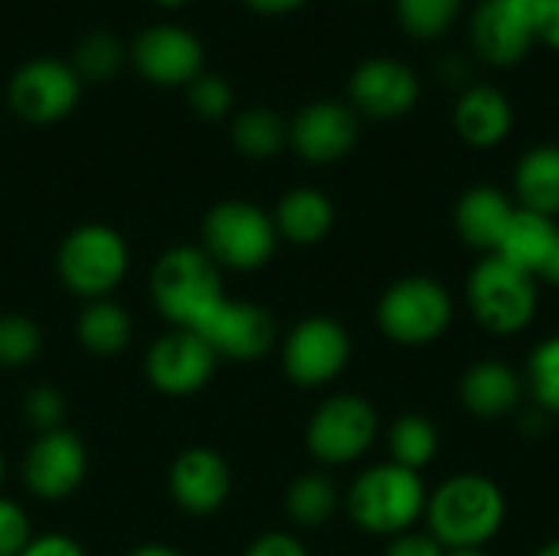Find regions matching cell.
<instances>
[{"label":"cell","mask_w":559,"mask_h":556,"mask_svg":"<svg viewBox=\"0 0 559 556\" xmlns=\"http://www.w3.org/2000/svg\"><path fill=\"white\" fill-rule=\"evenodd\" d=\"M337 485L324 472H305L285 492V511L298 528H321L337 514Z\"/></svg>","instance_id":"obj_27"},{"label":"cell","mask_w":559,"mask_h":556,"mask_svg":"<svg viewBox=\"0 0 559 556\" xmlns=\"http://www.w3.org/2000/svg\"><path fill=\"white\" fill-rule=\"evenodd\" d=\"M518 206L557 220L559 213V144L531 147L514 170Z\"/></svg>","instance_id":"obj_24"},{"label":"cell","mask_w":559,"mask_h":556,"mask_svg":"<svg viewBox=\"0 0 559 556\" xmlns=\"http://www.w3.org/2000/svg\"><path fill=\"white\" fill-rule=\"evenodd\" d=\"M134 324L131 315L111 301V298H98V301H85L79 321H75V338L79 344L95 354V357H115L131 344Z\"/></svg>","instance_id":"obj_25"},{"label":"cell","mask_w":559,"mask_h":556,"mask_svg":"<svg viewBox=\"0 0 559 556\" xmlns=\"http://www.w3.org/2000/svg\"><path fill=\"white\" fill-rule=\"evenodd\" d=\"M386 446H390V462L423 472L439 456V429L423 413H403L393 419L386 433Z\"/></svg>","instance_id":"obj_26"},{"label":"cell","mask_w":559,"mask_h":556,"mask_svg":"<svg viewBox=\"0 0 559 556\" xmlns=\"http://www.w3.org/2000/svg\"><path fill=\"white\" fill-rule=\"evenodd\" d=\"M200 334L216 357L226 360H259L275 347L278 328L269 308L255 301H229L226 295L190 328Z\"/></svg>","instance_id":"obj_10"},{"label":"cell","mask_w":559,"mask_h":556,"mask_svg":"<svg viewBox=\"0 0 559 556\" xmlns=\"http://www.w3.org/2000/svg\"><path fill=\"white\" fill-rule=\"evenodd\" d=\"M131 252L118 229L105 223H85L75 226L56 252V272L66 292H72L82 301L108 298L124 272H128Z\"/></svg>","instance_id":"obj_6"},{"label":"cell","mask_w":559,"mask_h":556,"mask_svg":"<svg viewBox=\"0 0 559 556\" xmlns=\"http://www.w3.org/2000/svg\"><path fill=\"white\" fill-rule=\"evenodd\" d=\"M29 541H33L29 514L16 501L0 498V556H20Z\"/></svg>","instance_id":"obj_35"},{"label":"cell","mask_w":559,"mask_h":556,"mask_svg":"<svg viewBox=\"0 0 559 556\" xmlns=\"http://www.w3.org/2000/svg\"><path fill=\"white\" fill-rule=\"evenodd\" d=\"M233 144L246 157H275L288 144V125L272 108H249L233 121Z\"/></svg>","instance_id":"obj_28"},{"label":"cell","mask_w":559,"mask_h":556,"mask_svg":"<svg viewBox=\"0 0 559 556\" xmlns=\"http://www.w3.org/2000/svg\"><path fill=\"white\" fill-rule=\"evenodd\" d=\"M190 105L200 118H210V121L226 118L233 108V85L216 72H200L190 82Z\"/></svg>","instance_id":"obj_33"},{"label":"cell","mask_w":559,"mask_h":556,"mask_svg":"<svg viewBox=\"0 0 559 556\" xmlns=\"http://www.w3.org/2000/svg\"><path fill=\"white\" fill-rule=\"evenodd\" d=\"M524 397V377L495 357L475 360L462 380H459V400L462 406L478 419H504L521 406Z\"/></svg>","instance_id":"obj_19"},{"label":"cell","mask_w":559,"mask_h":556,"mask_svg":"<svg viewBox=\"0 0 559 556\" xmlns=\"http://www.w3.org/2000/svg\"><path fill=\"white\" fill-rule=\"evenodd\" d=\"M524 390L534 397L540 413L559 416V334L531 351L524 367Z\"/></svg>","instance_id":"obj_29"},{"label":"cell","mask_w":559,"mask_h":556,"mask_svg":"<svg viewBox=\"0 0 559 556\" xmlns=\"http://www.w3.org/2000/svg\"><path fill=\"white\" fill-rule=\"evenodd\" d=\"M121 43L115 33H105V29H95L88 36H82V43L75 46V56H72V69L79 79H111L118 69H121Z\"/></svg>","instance_id":"obj_31"},{"label":"cell","mask_w":559,"mask_h":556,"mask_svg":"<svg viewBox=\"0 0 559 556\" xmlns=\"http://www.w3.org/2000/svg\"><path fill=\"white\" fill-rule=\"evenodd\" d=\"M151 298L174 328L190 331L223 298L219 265L203 246H174L151 272Z\"/></svg>","instance_id":"obj_3"},{"label":"cell","mask_w":559,"mask_h":556,"mask_svg":"<svg viewBox=\"0 0 559 556\" xmlns=\"http://www.w3.org/2000/svg\"><path fill=\"white\" fill-rule=\"evenodd\" d=\"M0 485H3V456H0Z\"/></svg>","instance_id":"obj_46"},{"label":"cell","mask_w":559,"mask_h":556,"mask_svg":"<svg viewBox=\"0 0 559 556\" xmlns=\"http://www.w3.org/2000/svg\"><path fill=\"white\" fill-rule=\"evenodd\" d=\"M246 3L259 13H288V10L301 7L305 0H246Z\"/></svg>","instance_id":"obj_40"},{"label":"cell","mask_w":559,"mask_h":556,"mask_svg":"<svg viewBox=\"0 0 559 556\" xmlns=\"http://www.w3.org/2000/svg\"><path fill=\"white\" fill-rule=\"evenodd\" d=\"M200 236H203V252L219 269H233V272H255L269 265L278 246L275 220L249 200L216 203L203 216Z\"/></svg>","instance_id":"obj_7"},{"label":"cell","mask_w":559,"mask_h":556,"mask_svg":"<svg viewBox=\"0 0 559 556\" xmlns=\"http://www.w3.org/2000/svg\"><path fill=\"white\" fill-rule=\"evenodd\" d=\"M383 556H445V547L429 531H406L390 537Z\"/></svg>","instance_id":"obj_36"},{"label":"cell","mask_w":559,"mask_h":556,"mask_svg":"<svg viewBox=\"0 0 559 556\" xmlns=\"http://www.w3.org/2000/svg\"><path fill=\"white\" fill-rule=\"evenodd\" d=\"M216 360L219 357L200 334L174 328L147 347L144 377L164 397H193L213 380Z\"/></svg>","instance_id":"obj_11"},{"label":"cell","mask_w":559,"mask_h":556,"mask_svg":"<svg viewBox=\"0 0 559 556\" xmlns=\"http://www.w3.org/2000/svg\"><path fill=\"white\" fill-rule=\"evenodd\" d=\"M246 556H308V547L295 537V534H285V531H272V534H262L249 544Z\"/></svg>","instance_id":"obj_37"},{"label":"cell","mask_w":559,"mask_h":556,"mask_svg":"<svg viewBox=\"0 0 559 556\" xmlns=\"http://www.w3.org/2000/svg\"><path fill=\"white\" fill-rule=\"evenodd\" d=\"M167 488L180 511L206 518V514H216L229 501L233 472H229V462L216 449L190 446L174 459L167 472Z\"/></svg>","instance_id":"obj_15"},{"label":"cell","mask_w":559,"mask_h":556,"mask_svg":"<svg viewBox=\"0 0 559 556\" xmlns=\"http://www.w3.org/2000/svg\"><path fill=\"white\" fill-rule=\"evenodd\" d=\"M354 344L337 318L311 315L298 321L282 344V367L298 387H324L344 374Z\"/></svg>","instance_id":"obj_9"},{"label":"cell","mask_w":559,"mask_h":556,"mask_svg":"<svg viewBox=\"0 0 559 556\" xmlns=\"http://www.w3.org/2000/svg\"><path fill=\"white\" fill-rule=\"evenodd\" d=\"M534 556H559V537L557 541H547V544H544V547H540Z\"/></svg>","instance_id":"obj_43"},{"label":"cell","mask_w":559,"mask_h":556,"mask_svg":"<svg viewBox=\"0 0 559 556\" xmlns=\"http://www.w3.org/2000/svg\"><path fill=\"white\" fill-rule=\"evenodd\" d=\"M377 436L380 416L373 403L357 393H337L311 413L305 446L321 465H350L373 449Z\"/></svg>","instance_id":"obj_8"},{"label":"cell","mask_w":559,"mask_h":556,"mask_svg":"<svg viewBox=\"0 0 559 556\" xmlns=\"http://www.w3.org/2000/svg\"><path fill=\"white\" fill-rule=\"evenodd\" d=\"M508 498L481 472L445 478L426 505V528L445 551H485L504 528Z\"/></svg>","instance_id":"obj_1"},{"label":"cell","mask_w":559,"mask_h":556,"mask_svg":"<svg viewBox=\"0 0 559 556\" xmlns=\"http://www.w3.org/2000/svg\"><path fill=\"white\" fill-rule=\"evenodd\" d=\"M357 111L341 102H311L288 125V144L308 164H334L357 144Z\"/></svg>","instance_id":"obj_16"},{"label":"cell","mask_w":559,"mask_h":556,"mask_svg":"<svg viewBox=\"0 0 559 556\" xmlns=\"http://www.w3.org/2000/svg\"><path fill=\"white\" fill-rule=\"evenodd\" d=\"M20 556H85L82 544L66 534H39L33 537Z\"/></svg>","instance_id":"obj_38"},{"label":"cell","mask_w":559,"mask_h":556,"mask_svg":"<svg viewBox=\"0 0 559 556\" xmlns=\"http://www.w3.org/2000/svg\"><path fill=\"white\" fill-rule=\"evenodd\" d=\"M445 556H488L485 551H445Z\"/></svg>","instance_id":"obj_44"},{"label":"cell","mask_w":559,"mask_h":556,"mask_svg":"<svg viewBox=\"0 0 559 556\" xmlns=\"http://www.w3.org/2000/svg\"><path fill=\"white\" fill-rule=\"evenodd\" d=\"M557 220L518 206L511 213L508 226H504V236H501L498 249L491 256H501L504 262H511V265H518V269H524V272H531L537 279L547 256H550V249H554V242H557Z\"/></svg>","instance_id":"obj_23"},{"label":"cell","mask_w":559,"mask_h":556,"mask_svg":"<svg viewBox=\"0 0 559 556\" xmlns=\"http://www.w3.org/2000/svg\"><path fill=\"white\" fill-rule=\"evenodd\" d=\"M23 416L26 423L39 433H52V429H62V419H66V400L56 387H33L23 400Z\"/></svg>","instance_id":"obj_34"},{"label":"cell","mask_w":559,"mask_h":556,"mask_svg":"<svg viewBox=\"0 0 559 556\" xmlns=\"http://www.w3.org/2000/svg\"><path fill=\"white\" fill-rule=\"evenodd\" d=\"M128 556H183L177 547H167V544H141L134 547Z\"/></svg>","instance_id":"obj_42"},{"label":"cell","mask_w":559,"mask_h":556,"mask_svg":"<svg viewBox=\"0 0 559 556\" xmlns=\"http://www.w3.org/2000/svg\"><path fill=\"white\" fill-rule=\"evenodd\" d=\"M79 82L75 69L62 59H29L10 79V105L33 125H52L75 108Z\"/></svg>","instance_id":"obj_14"},{"label":"cell","mask_w":559,"mask_h":556,"mask_svg":"<svg viewBox=\"0 0 559 556\" xmlns=\"http://www.w3.org/2000/svg\"><path fill=\"white\" fill-rule=\"evenodd\" d=\"M459 7L462 0H396L400 23L419 39L442 36L455 23Z\"/></svg>","instance_id":"obj_32"},{"label":"cell","mask_w":559,"mask_h":556,"mask_svg":"<svg viewBox=\"0 0 559 556\" xmlns=\"http://www.w3.org/2000/svg\"><path fill=\"white\" fill-rule=\"evenodd\" d=\"M350 102L360 115L390 121L406 115L419 102V79L400 59H367L350 75Z\"/></svg>","instance_id":"obj_17"},{"label":"cell","mask_w":559,"mask_h":556,"mask_svg":"<svg viewBox=\"0 0 559 556\" xmlns=\"http://www.w3.org/2000/svg\"><path fill=\"white\" fill-rule=\"evenodd\" d=\"M518 206L511 197L491 184H478L465 190L455 203V233L462 236L465 246L478 249L481 256H491L504 236V226Z\"/></svg>","instance_id":"obj_20"},{"label":"cell","mask_w":559,"mask_h":556,"mask_svg":"<svg viewBox=\"0 0 559 556\" xmlns=\"http://www.w3.org/2000/svg\"><path fill=\"white\" fill-rule=\"evenodd\" d=\"M455 318L452 292L429 275L396 279L377 301V328L400 347H426L439 341Z\"/></svg>","instance_id":"obj_5"},{"label":"cell","mask_w":559,"mask_h":556,"mask_svg":"<svg viewBox=\"0 0 559 556\" xmlns=\"http://www.w3.org/2000/svg\"><path fill=\"white\" fill-rule=\"evenodd\" d=\"M350 521L373 537H396L426 518L429 488L419 472L396 462H380L360 472L344 498Z\"/></svg>","instance_id":"obj_2"},{"label":"cell","mask_w":559,"mask_h":556,"mask_svg":"<svg viewBox=\"0 0 559 556\" xmlns=\"http://www.w3.org/2000/svg\"><path fill=\"white\" fill-rule=\"evenodd\" d=\"M537 282L559 285V233H557V242H554V249H550V256H547V262H544V269H540V275H537Z\"/></svg>","instance_id":"obj_41"},{"label":"cell","mask_w":559,"mask_h":556,"mask_svg":"<svg viewBox=\"0 0 559 556\" xmlns=\"http://www.w3.org/2000/svg\"><path fill=\"white\" fill-rule=\"evenodd\" d=\"M540 39L559 49V0L544 3V23H540Z\"/></svg>","instance_id":"obj_39"},{"label":"cell","mask_w":559,"mask_h":556,"mask_svg":"<svg viewBox=\"0 0 559 556\" xmlns=\"http://www.w3.org/2000/svg\"><path fill=\"white\" fill-rule=\"evenodd\" d=\"M455 131L472 147H495L511 134L514 108L495 85H475L468 88L455 105Z\"/></svg>","instance_id":"obj_21"},{"label":"cell","mask_w":559,"mask_h":556,"mask_svg":"<svg viewBox=\"0 0 559 556\" xmlns=\"http://www.w3.org/2000/svg\"><path fill=\"white\" fill-rule=\"evenodd\" d=\"M134 66L157 85L193 82L203 69V46L190 29L160 23L134 39Z\"/></svg>","instance_id":"obj_18"},{"label":"cell","mask_w":559,"mask_h":556,"mask_svg":"<svg viewBox=\"0 0 559 556\" xmlns=\"http://www.w3.org/2000/svg\"><path fill=\"white\" fill-rule=\"evenodd\" d=\"M547 0H485L472 20L478 52L495 66H514L540 39Z\"/></svg>","instance_id":"obj_12"},{"label":"cell","mask_w":559,"mask_h":556,"mask_svg":"<svg viewBox=\"0 0 559 556\" xmlns=\"http://www.w3.org/2000/svg\"><path fill=\"white\" fill-rule=\"evenodd\" d=\"M43 351V331L29 315L3 311L0 315V367H26Z\"/></svg>","instance_id":"obj_30"},{"label":"cell","mask_w":559,"mask_h":556,"mask_svg":"<svg viewBox=\"0 0 559 556\" xmlns=\"http://www.w3.org/2000/svg\"><path fill=\"white\" fill-rule=\"evenodd\" d=\"M157 3H164V7H180V3H187V0H157Z\"/></svg>","instance_id":"obj_45"},{"label":"cell","mask_w":559,"mask_h":556,"mask_svg":"<svg viewBox=\"0 0 559 556\" xmlns=\"http://www.w3.org/2000/svg\"><path fill=\"white\" fill-rule=\"evenodd\" d=\"M272 220L278 239H288L292 246H318L334 229V203L314 187H298L278 200Z\"/></svg>","instance_id":"obj_22"},{"label":"cell","mask_w":559,"mask_h":556,"mask_svg":"<svg viewBox=\"0 0 559 556\" xmlns=\"http://www.w3.org/2000/svg\"><path fill=\"white\" fill-rule=\"evenodd\" d=\"M465 301L472 318L485 331L498 338H511L534 321L540 292L531 272L504 262L501 256H481V262L468 275Z\"/></svg>","instance_id":"obj_4"},{"label":"cell","mask_w":559,"mask_h":556,"mask_svg":"<svg viewBox=\"0 0 559 556\" xmlns=\"http://www.w3.org/2000/svg\"><path fill=\"white\" fill-rule=\"evenodd\" d=\"M88 472L85 442L69 429L39 433L23 456V485L39 501H66Z\"/></svg>","instance_id":"obj_13"}]
</instances>
